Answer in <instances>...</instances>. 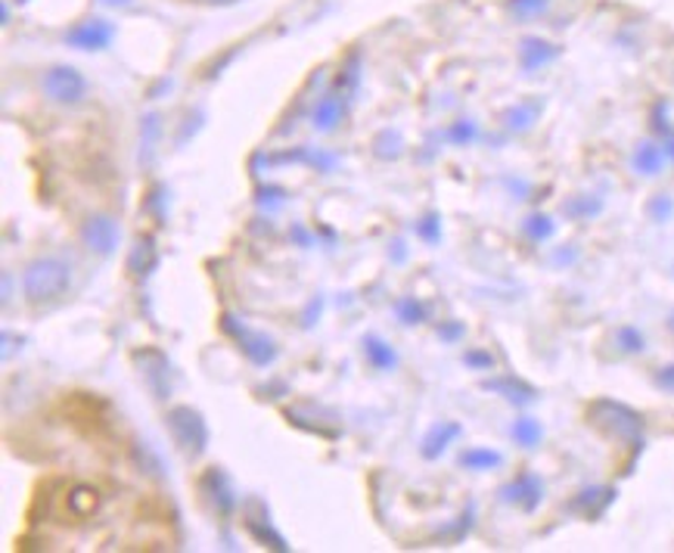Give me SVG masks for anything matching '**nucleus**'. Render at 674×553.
<instances>
[{
  "label": "nucleus",
  "mask_w": 674,
  "mask_h": 553,
  "mask_svg": "<svg viewBox=\"0 0 674 553\" xmlns=\"http://www.w3.org/2000/svg\"><path fill=\"white\" fill-rule=\"evenodd\" d=\"M16 3H28V0H16Z\"/></svg>",
  "instance_id": "nucleus-52"
},
{
  "label": "nucleus",
  "mask_w": 674,
  "mask_h": 553,
  "mask_svg": "<svg viewBox=\"0 0 674 553\" xmlns=\"http://www.w3.org/2000/svg\"><path fill=\"white\" fill-rule=\"evenodd\" d=\"M588 420L597 429H603L606 435H612V439L625 442V445L644 447V417L628 405H622V402L597 398L588 407Z\"/></svg>",
  "instance_id": "nucleus-2"
},
{
  "label": "nucleus",
  "mask_w": 674,
  "mask_h": 553,
  "mask_svg": "<svg viewBox=\"0 0 674 553\" xmlns=\"http://www.w3.org/2000/svg\"><path fill=\"white\" fill-rule=\"evenodd\" d=\"M115 38V25L100 16H87V20L75 22L69 32H65V44L75 47V50H85V53H97L106 50Z\"/></svg>",
  "instance_id": "nucleus-9"
},
{
  "label": "nucleus",
  "mask_w": 674,
  "mask_h": 553,
  "mask_svg": "<svg viewBox=\"0 0 674 553\" xmlns=\"http://www.w3.org/2000/svg\"><path fill=\"white\" fill-rule=\"evenodd\" d=\"M538 115H541V100H526V103H516V107L506 109L504 125L506 131L523 134V131H528L535 122H538Z\"/></svg>",
  "instance_id": "nucleus-22"
},
{
  "label": "nucleus",
  "mask_w": 674,
  "mask_h": 553,
  "mask_svg": "<svg viewBox=\"0 0 674 553\" xmlns=\"http://www.w3.org/2000/svg\"><path fill=\"white\" fill-rule=\"evenodd\" d=\"M655 385H659V389H665V392H674V364L662 367V370L655 373Z\"/></svg>",
  "instance_id": "nucleus-43"
},
{
  "label": "nucleus",
  "mask_w": 674,
  "mask_h": 553,
  "mask_svg": "<svg viewBox=\"0 0 674 553\" xmlns=\"http://www.w3.org/2000/svg\"><path fill=\"white\" fill-rule=\"evenodd\" d=\"M221 330H224L231 340H236L240 352H243L255 367H271V364L280 358V345H277V340H271V336L261 333V330H249L243 320L233 318V315H221Z\"/></svg>",
  "instance_id": "nucleus-4"
},
{
  "label": "nucleus",
  "mask_w": 674,
  "mask_h": 553,
  "mask_svg": "<svg viewBox=\"0 0 674 553\" xmlns=\"http://www.w3.org/2000/svg\"><path fill=\"white\" fill-rule=\"evenodd\" d=\"M159 137H162V119L152 112V115L144 119V125H140V165H152Z\"/></svg>",
  "instance_id": "nucleus-24"
},
{
  "label": "nucleus",
  "mask_w": 674,
  "mask_h": 553,
  "mask_svg": "<svg viewBox=\"0 0 674 553\" xmlns=\"http://www.w3.org/2000/svg\"><path fill=\"white\" fill-rule=\"evenodd\" d=\"M556 57H560V47L544 41V38H523L519 41V65L526 72H538V69L553 63Z\"/></svg>",
  "instance_id": "nucleus-18"
},
{
  "label": "nucleus",
  "mask_w": 674,
  "mask_h": 553,
  "mask_svg": "<svg viewBox=\"0 0 674 553\" xmlns=\"http://www.w3.org/2000/svg\"><path fill=\"white\" fill-rule=\"evenodd\" d=\"M647 212H650V218H653V221H659V224H662V221H669V218H672V214H674L672 196H665V193H659V196H655L653 202L647 206Z\"/></svg>",
  "instance_id": "nucleus-38"
},
{
  "label": "nucleus",
  "mask_w": 674,
  "mask_h": 553,
  "mask_svg": "<svg viewBox=\"0 0 674 553\" xmlns=\"http://www.w3.org/2000/svg\"><path fill=\"white\" fill-rule=\"evenodd\" d=\"M119 236H122V231H119L112 214H87L85 224H82V243L94 256H112L119 246Z\"/></svg>",
  "instance_id": "nucleus-10"
},
{
  "label": "nucleus",
  "mask_w": 674,
  "mask_h": 553,
  "mask_svg": "<svg viewBox=\"0 0 674 553\" xmlns=\"http://www.w3.org/2000/svg\"><path fill=\"white\" fill-rule=\"evenodd\" d=\"M166 206H169V191H166L162 184H156L147 196V212L156 214L159 224H166V218H169V209H166Z\"/></svg>",
  "instance_id": "nucleus-37"
},
{
  "label": "nucleus",
  "mask_w": 674,
  "mask_h": 553,
  "mask_svg": "<svg viewBox=\"0 0 674 553\" xmlns=\"http://www.w3.org/2000/svg\"><path fill=\"white\" fill-rule=\"evenodd\" d=\"M10 293H13V286H10V274H3V305L10 302Z\"/></svg>",
  "instance_id": "nucleus-48"
},
{
  "label": "nucleus",
  "mask_w": 674,
  "mask_h": 553,
  "mask_svg": "<svg viewBox=\"0 0 674 553\" xmlns=\"http://www.w3.org/2000/svg\"><path fill=\"white\" fill-rule=\"evenodd\" d=\"M44 97L57 107H78L87 97V78L75 65H53L41 78Z\"/></svg>",
  "instance_id": "nucleus-5"
},
{
  "label": "nucleus",
  "mask_w": 674,
  "mask_h": 553,
  "mask_svg": "<svg viewBox=\"0 0 674 553\" xmlns=\"http://www.w3.org/2000/svg\"><path fill=\"white\" fill-rule=\"evenodd\" d=\"M612 501H615V489H610V486H593V489H585L575 494L569 511L581 513V516H588V519H597V516H603V513L610 511Z\"/></svg>",
  "instance_id": "nucleus-17"
},
{
  "label": "nucleus",
  "mask_w": 674,
  "mask_h": 553,
  "mask_svg": "<svg viewBox=\"0 0 674 553\" xmlns=\"http://www.w3.org/2000/svg\"><path fill=\"white\" fill-rule=\"evenodd\" d=\"M665 156L674 162V131L672 134H665Z\"/></svg>",
  "instance_id": "nucleus-46"
},
{
  "label": "nucleus",
  "mask_w": 674,
  "mask_h": 553,
  "mask_svg": "<svg viewBox=\"0 0 674 553\" xmlns=\"http://www.w3.org/2000/svg\"><path fill=\"white\" fill-rule=\"evenodd\" d=\"M69 286H72V268L65 265L63 258L41 256L25 265L22 296L28 305H35V308L53 305L69 293Z\"/></svg>",
  "instance_id": "nucleus-1"
},
{
  "label": "nucleus",
  "mask_w": 674,
  "mask_h": 553,
  "mask_svg": "<svg viewBox=\"0 0 674 553\" xmlns=\"http://www.w3.org/2000/svg\"><path fill=\"white\" fill-rule=\"evenodd\" d=\"M286 202H290V193L283 191V187H277V184H261V187L255 191V206H258L261 212L274 214L280 212Z\"/></svg>",
  "instance_id": "nucleus-30"
},
{
  "label": "nucleus",
  "mask_w": 674,
  "mask_h": 553,
  "mask_svg": "<svg viewBox=\"0 0 674 553\" xmlns=\"http://www.w3.org/2000/svg\"><path fill=\"white\" fill-rule=\"evenodd\" d=\"M473 523H476V507H466L451 526H444L442 532H439V538H442V541H451V544H454V541H464L466 534H469V529H473Z\"/></svg>",
  "instance_id": "nucleus-33"
},
{
  "label": "nucleus",
  "mask_w": 674,
  "mask_h": 553,
  "mask_svg": "<svg viewBox=\"0 0 674 553\" xmlns=\"http://www.w3.org/2000/svg\"><path fill=\"white\" fill-rule=\"evenodd\" d=\"M199 3H209V7H218V3H233V0H199Z\"/></svg>",
  "instance_id": "nucleus-51"
},
{
  "label": "nucleus",
  "mask_w": 674,
  "mask_h": 553,
  "mask_svg": "<svg viewBox=\"0 0 674 553\" xmlns=\"http://www.w3.org/2000/svg\"><path fill=\"white\" fill-rule=\"evenodd\" d=\"M665 149L655 147L653 140H644V144H637V149H634L632 156V165L637 174H647V177H655L659 171H662V165H665Z\"/></svg>",
  "instance_id": "nucleus-21"
},
{
  "label": "nucleus",
  "mask_w": 674,
  "mask_h": 553,
  "mask_svg": "<svg viewBox=\"0 0 674 553\" xmlns=\"http://www.w3.org/2000/svg\"><path fill=\"white\" fill-rule=\"evenodd\" d=\"M479 122H473V119H457V122H451L448 125V131H444V137H448V144H454V147H473L476 140H479Z\"/></svg>",
  "instance_id": "nucleus-28"
},
{
  "label": "nucleus",
  "mask_w": 674,
  "mask_h": 553,
  "mask_svg": "<svg viewBox=\"0 0 674 553\" xmlns=\"http://www.w3.org/2000/svg\"><path fill=\"white\" fill-rule=\"evenodd\" d=\"M131 361H134V367H137V373H140L144 385L152 392V398L166 402V398L171 395L169 355H166L162 348H149L147 345V348H137V352L131 355Z\"/></svg>",
  "instance_id": "nucleus-7"
},
{
  "label": "nucleus",
  "mask_w": 674,
  "mask_h": 553,
  "mask_svg": "<svg viewBox=\"0 0 674 553\" xmlns=\"http://www.w3.org/2000/svg\"><path fill=\"white\" fill-rule=\"evenodd\" d=\"M563 212L569 214V218H575V221H588V218H593V214L603 212V199L600 196H593V193H585V196H572L569 202L563 206Z\"/></svg>",
  "instance_id": "nucleus-29"
},
{
  "label": "nucleus",
  "mask_w": 674,
  "mask_h": 553,
  "mask_svg": "<svg viewBox=\"0 0 674 553\" xmlns=\"http://www.w3.org/2000/svg\"><path fill=\"white\" fill-rule=\"evenodd\" d=\"M392 246H395V261H404V258H407V249H404V243H401V239H395Z\"/></svg>",
  "instance_id": "nucleus-47"
},
{
  "label": "nucleus",
  "mask_w": 674,
  "mask_h": 553,
  "mask_svg": "<svg viewBox=\"0 0 674 553\" xmlns=\"http://www.w3.org/2000/svg\"><path fill=\"white\" fill-rule=\"evenodd\" d=\"M395 315H399V320L404 327H417V323H422V320L429 318L426 305H422L417 296H401L399 302H395Z\"/></svg>",
  "instance_id": "nucleus-31"
},
{
  "label": "nucleus",
  "mask_w": 674,
  "mask_h": 553,
  "mask_svg": "<svg viewBox=\"0 0 674 553\" xmlns=\"http://www.w3.org/2000/svg\"><path fill=\"white\" fill-rule=\"evenodd\" d=\"M510 432H513V442L523 447H538L544 439V426L538 423L535 417H519Z\"/></svg>",
  "instance_id": "nucleus-27"
},
{
  "label": "nucleus",
  "mask_w": 674,
  "mask_h": 553,
  "mask_svg": "<svg viewBox=\"0 0 674 553\" xmlns=\"http://www.w3.org/2000/svg\"><path fill=\"white\" fill-rule=\"evenodd\" d=\"M320 315H323V296H315L305 305V311H302V330H311L320 320Z\"/></svg>",
  "instance_id": "nucleus-41"
},
{
  "label": "nucleus",
  "mask_w": 674,
  "mask_h": 553,
  "mask_svg": "<svg viewBox=\"0 0 674 553\" xmlns=\"http://www.w3.org/2000/svg\"><path fill=\"white\" fill-rule=\"evenodd\" d=\"M199 494L206 497V504L211 507L215 516L221 519H231L236 507H240V497H236V489H233V479L228 476L224 467H209L199 479Z\"/></svg>",
  "instance_id": "nucleus-8"
},
{
  "label": "nucleus",
  "mask_w": 674,
  "mask_h": 553,
  "mask_svg": "<svg viewBox=\"0 0 674 553\" xmlns=\"http://www.w3.org/2000/svg\"><path fill=\"white\" fill-rule=\"evenodd\" d=\"M464 364L466 367H473V370H494V355H491V352L473 348V352H466L464 355Z\"/></svg>",
  "instance_id": "nucleus-40"
},
{
  "label": "nucleus",
  "mask_w": 674,
  "mask_h": 553,
  "mask_svg": "<svg viewBox=\"0 0 674 553\" xmlns=\"http://www.w3.org/2000/svg\"><path fill=\"white\" fill-rule=\"evenodd\" d=\"M127 274L137 276V280H144V276H149L156 268H159V249H156V239L152 236H137V243L131 246V253H127Z\"/></svg>",
  "instance_id": "nucleus-14"
},
{
  "label": "nucleus",
  "mask_w": 674,
  "mask_h": 553,
  "mask_svg": "<svg viewBox=\"0 0 674 553\" xmlns=\"http://www.w3.org/2000/svg\"><path fill=\"white\" fill-rule=\"evenodd\" d=\"M615 340H618V348L628 352V355H640V352L647 348V340H644V333H640L637 327H622V330L615 333Z\"/></svg>",
  "instance_id": "nucleus-36"
},
{
  "label": "nucleus",
  "mask_w": 674,
  "mask_h": 553,
  "mask_svg": "<svg viewBox=\"0 0 674 553\" xmlns=\"http://www.w3.org/2000/svg\"><path fill=\"white\" fill-rule=\"evenodd\" d=\"M504 464V457L491 447H466L461 454V467L476 469V472H485V469H498Z\"/></svg>",
  "instance_id": "nucleus-26"
},
{
  "label": "nucleus",
  "mask_w": 674,
  "mask_h": 553,
  "mask_svg": "<svg viewBox=\"0 0 674 553\" xmlns=\"http://www.w3.org/2000/svg\"><path fill=\"white\" fill-rule=\"evenodd\" d=\"M556 261H575V249H563V253H556Z\"/></svg>",
  "instance_id": "nucleus-50"
},
{
  "label": "nucleus",
  "mask_w": 674,
  "mask_h": 553,
  "mask_svg": "<svg viewBox=\"0 0 674 553\" xmlns=\"http://www.w3.org/2000/svg\"><path fill=\"white\" fill-rule=\"evenodd\" d=\"M0 20H3V25H10V3L7 0L0 3Z\"/></svg>",
  "instance_id": "nucleus-49"
},
{
  "label": "nucleus",
  "mask_w": 674,
  "mask_h": 553,
  "mask_svg": "<svg viewBox=\"0 0 674 553\" xmlns=\"http://www.w3.org/2000/svg\"><path fill=\"white\" fill-rule=\"evenodd\" d=\"M243 523H246L249 534H253L261 548H271V551L277 553H290V541L271 526V513H268V507L261 511V516H255L253 507H246V519H243Z\"/></svg>",
  "instance_id": "nucleus-13"
},
{
  "label": "nucleus",
  "mask_w": 674,
  "mask_h": 553,
  "mask_svg": "<svg viewBox=\"0 0 674 553\" xmlns=\"http://www.w3.org/2000/svg\"><path fill=\"white\" fill-rule=\"evenodd\" d=\"M364 355H367V361H370V367L373 370H382V373H389V370H395L399 367V352L389 345V342L382 340V336H377V333H370V336H364Z\"/></svg>",
  "instance_id": "nucleus-20"
},
{
  "label": "nucleus",
  "mask_w": 674,
  "mask_h": 553,
  "mask_svg": "<svg viewBox=\"0 0 674 553\" xmlns=\"http://www.w3.org/2000/svg\"><path fill=\"white\" fill-rule=\"evenodd\" d=\"M482 389H485V392H494V395H501L504 402H510V405H516V407H526V405H531L535 398H538V389H535V385L523 383V380H516V377H498V380H485Z\"/></svg>",
  "instance_id": "nucleus-15"
},
{
  "label": "nucleus",
  "mask_w": 674,
  "mask_h": 553,
  "mask_svg": "<svg viewBox=\"0 0 674 553\" xmlns=\"http://www.w3.org/2000/svg\"><path fill=\"white\" fill-rule=\"evenodd\" d=\"M461 423H454V420H442V423H436L426 435H422V445H420V454L426 457V460H439L444 451L451 447V442L454 439H461Z\"/></svg>",
  "instance_id": "nucleus-16"
},
{
  "label": "nucleus",
  "mask_w": 674,
  "mask_h": 553,
  "mask_svg": "<svg viewBox=\"0 0 674 553\" xmlns=\"http://www.w3.org/2000/svg\"><path fill=\"white\" fill-rule=\"evenodd\" d=\"M100 3L112 7V10H127V7H134V0H100Z\"/></svg>",
  "instance_id": "nucleus-45"
},
{
  "label": "nucleus",
  "mask_w": 674,
  "mask_h": 553,
  "mask_svg": "<svg viewBox=\"0 0 674 553\" xmlns=\"http://www.w3.org/2000/svg\"><path fill=\"white\" fill-rule=\"evenodd\" d=\"M417 236H420L422 243H429V246L442 243V214L439 212L422 214L420 221H417Z\"/></svg>",
  "instance_id": "nucleus-34"
},
{
  "label": "nucleus",
  "mask_w": 674,
  "mask_h": 553,
  "mask_svg": "<svg viewBox=\"0 0 674 553\" xmlns=\"http://www.w3.org/2000/svg\"><path fill=\"white\" fill-rule=\"evenodd\" d=\"M166 426H169L174 445L184 451V457L196 460V457H203L209 451V423H206V417L196 407L174 405L166 414Z\"/></svg>",
  "instance_id": "nucleus-3"
},
{
  "label": "nucleus",
  "mask_w": 674,
  "mask_h": 553,
  "mask_svg": "<svg viewBox=\"0 0 674 553\" xmlns=\"http://www.w3.org/2000/svg\"><path fill=\"white\" fill-rule=\"evenodd\" d=\"M348 103H352V100H348L345 94H339L336 87L327 90L315 103V109H311V125H315V131L333 134V131L342 125V119H345V112H348Z\"/></svg>",
  "instance_id": "nucleus-12"
},
{
  "label": "nucleus",
  "mask_w": 674,
  "mask_h": 553,
  "mask_svg": "<svg viewBox=\"0 0 674 553\" xmlns=\"http://www.w3.org/2000/svg\"><path fill=\"white\" fill-rule=\"evenodd\" d=\"M65 504H69V513L75 516V519H90V516H97L100 513V507H103V491L97 489V486H75V489L69 491V497H65Z\"/></svg>",
  "instance_id": "nucleus-19"
},
{
  "label": "nucleus",
  "mask_w": 674,
  "mask_h": 553,
  "mask_svg": "<svg viewBox=\"0 0 674 553\" xmlns=\"http://www.w3.org/2000/svg\"><path fill=\"white\" fill-rule=\"evenodd\" d=\"M333 87H336L339 94H345L348 100L358 94V87H360V53L358 50H352V53L342 60V69H339L336 85Z\"/></svg>",
  "instance_id": "nucleus-23"
},
{
  "label": "nucleus",
  "mask_w": 674,
  "mask_h": 553,
  "mask_svg": "<svg viewBox=\"0 0 674 553\" xmlns=\"http://www.w3.org/2000/svg\"><path fill=\"white\" fill-rule=\"evenodd\" d=\"M16 342H22V340H16L13 333H3V361H10V358H13V352H16Z\"/></svg>",
  "instance_id": "nucleus-44"
},
{
  "label": "nucleus",
  "mask_w": 674,
  "mask_h": 553,
  "mask_svg": "<svg viewBox=\"0 0 674 553\" xmlns=\"http://www.w3.org/2000/svg\"><path fill=\"white\" fill-rule=\"evenodd\" d=\"M466 327L461 323V320H444V323H439V340L442 342H461L464 340Z\"/></svg>",
  "instance_id": "nucleus-42"
},
{
  "label": "nucleus",
  "mask_w": 674,
  "mask_h": 553,
  "mask_svg": "<svg viewBox=\"0 0 674 553\" xmlns=\"http://www.w3.org/2000/svg\"><path fill=\"white\" fill-rule=\"evenodd\" d=\"M501 501H504V504H513V507H519V511L531 513L541 501H544V482H541V476H535V472H519L510 486L501 489Z\"/></svg>",
  "instance_id": "nucleus-11"
},
{
  "label": "nucleus",
  "mask_w": 674,
  "mask_h": 553,
  "mask_svg": "<svg viewBox=\"0 0 674 553\" xmlns=\"http://www.w3.org/2000/svg\"><path fill=\"white\" fill-rule=\"evenodd\" d=\"M290 239H293L298 249H315V234H311L302 221L290 224Z\"/></svg>",
  "instance_id": "nucleus-39"
},
{
  "label": "nucleus",
  "mask_w": 674,
  "mask_h": 553,
  "mask_svg": "<svg viewBox=\"0 0 674 553\" xmlns=\"http://www.w3.org/2000/svg\"><path fill=\"white\" fill-rule=\"evenodd\" d=\"M672 330H674V318H672Z\"/></svg>",
  "instance_id": "nucleus-53"
},
{
  "label": "nucleus",
  "mask_w": 674,
  "mask_h": 553,
  "mask_svg": "<svg viewBox=\"0 0 674 553\" xmlns=\"http://www.w3.org/2000/svg\"><path fill=\"white\" fill-rule=\"evenodd\" d=\"M548 7L550 0H510V3H506L510 16H516V20H535V16H541Z\"/></svg>",
  "instance_id": "nucleus-35"
},
{
  "label": "nucleus",
  "mask_w": 674,
  "mask_h": 553,
  "mask_svg": "<svg viewBox=\"0 0 674 553\" xmlns=\"http://www.w3.org/2000/svg\"><path fill=\"white\" fill-rule=\"evenodd\" d=\"M553 231H556V224L550 221L548 214L541 212L528 214L526 221H523V234H526L531 243H548L550 236H553Z\"/></svg>",
  "instance_id": "nucleus-32"
},
{
  "label": "nucleus",
  "mask_w": 674,
  "mask_h": 553,
  "mask_svg": "<svg viewBox=\"0 0 674 553\" xmlns=\"http://www.w3.org/2000/svg\"><path fill=\"white\" fill-rule=\"evenodd\" d=\"M401 152H404V137H401V131L382 128L380 134L373 137V156L382 159V162H395V159H401Z\"/></svg>",
  "instance_id": "nucleus-25"
},
{
  "label": "nucleus",
  "mask_w": 674,
  "mask_h": 553,
  "mask_svg": "<svg viewBox=\"0 0 674 553\" xmlns=\"http://www.w3.org/2000/svg\"><path fill=\"white\" fill-rule=\"evenodd\" d=\"M283 414L302 432H311V435H320V439H339L342 435V420H339V414L333 407L317 405V402H298V405L286 407Z\"/></svg>",
  "instance_id": "nucleus-6"
}]
</instances>
